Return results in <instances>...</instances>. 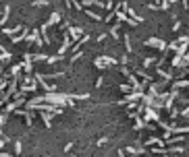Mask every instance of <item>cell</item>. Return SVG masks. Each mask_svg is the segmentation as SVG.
Wrapping results in <instances>:
<instances>
[{
	"label": "cell",
	"instance_id": "cell-1",
	"mask_svg": "<svg viewBox=\"0 0 189 157\" xmlns=\"http://www.w3.org/2000/svg\"><path fill=\"white\" fill-rule=\"evenodd\" d=\"M145 45H147V48H158V50H162V52H164V50L168 48V43H166L164 39H158V37L145 39Z\"/></svg>",
	"mask_w": 189,
	"mask_h": 157
},
{
	"label": "cell",
	"instance_id": "cell-2",
	"mask_svg": "<svg viewBox=\"0 0 189 157\" xmlns=\"http://www.w3.org/2000/svg\"><path fill=\"white\" fill-rule=\"evenodd\" d=\"M27 41H36V45H44L42 31H40V29H33V31H29V35H27Z\"/></svg>",
	"mask_w": 189,
	"mask_h": 157
},
{
	"label": "cell",
	"instance_id": "cell-3",
	"mask_svg": "<svg viewBox=\"0 0 189 157\" xmlns=\"http://www.w3.org/2000/svg\"><path fill=\"white\" fill-rule=\"evenodd\" d=\"M143 120H145V122H158L160 118H158V114L154 112V108H152V106H145V114H143Z\"/></svg>",
	"mask_w": 189,
	"mask_h": 157
},
{
	"label": "cell",
	"instance_id": "cell-4",
	"mask_svg": "<svg viewBox=\"0 0 189 157\" xmlns=\"http://www.w3.org/2000/svg\"><path fill=\"white\" fill-rule=\"evenodd\" d=\"M71 45H73V39H71L69 33H64V35H62V45L58 48V54H62V56H64V52H67Z\"/></svg>",
	"mask_w": 189,
	"mask_h": 157
},
{
	"label": "cell",
	"instance_id": "cell-5",
	"mask_svg": "<svg viewBox=\"0 0 189 157\" xmlns=\"http://www.w3.org/2000/svg\"><path fill=\"white\" fill-rule=\"evenodd\" d=\"M69 35L73 41H79L83 37V27H69Z\"/></svg>",
	"mask_w": 189,
	"mask_h": 157
},
{
	"label": "cell",
	"instance_id": "cell-6",
	"mask_svg": "<svg viewBox=\"0 0 189 157\" xmlns=\"http://www.w3.org/2000/svg\"><path fill=\"white\" fill-rule=\"evenodd\" d=\"M21 31H23V25H17V27H4V29H2V33H6V35H10V37L17 35V33H21Z\"/></svg>",
	"mask_w": 189,
	"mask_h": 157
},
{
	"label": "cell",
	"instance_id": "cell-7",
	"mask_svg": "<svg viewBox=\"0 0 189 157\" xmlns=\"http://www.w3.org/2000/svg\"><path fill=\"white\" fill-rule=\"evenodd\" d=\"M27 35H29V29L27 27H23V31L21 33H17V35H13V43H19V41H23V39H27Z\"/></svg>",
	"mask_w": 189,
	"mask_h": 157
},
{
	"label": "cell",
	"instance_id": "cell-8",
	"mask_svg": "<svg viewBox=\"0 0 189 157\" xmlns=\"http://www.w3.org/2000/svg\"><path fill=\"white\" fill-rule=\"evenodd\" d=\"M56 23H60V12H52V15H50V19L46 21L48 27H52V25H56Z\"/></svg>",
	"mask_w": 189,
	"mask_h": 157
},
{
	"label": "cell",
	"instance_id": "cell-9",
	"mask_svg": "<svg viewBox=\"0 0 189 157\" xmlns=\"http://www.w3.org/2000/svg\"><path fill=\"white\" fill-rule=\"evenodd\" d=\"M183 64H185L183 56H181V54H175V58L170 60V66H175V68H177V66H183Z\"/></svg>",
	"mask_w": 189,
	"mask_h": 157
},
{
	"label": "cell",
	"instance_id": "cell-10",
	"mask_svg": "<svg viewBox=\"0 0 189 157\" xmlns=\"http://www.w3.org/2000/svg\"><path fill=\"white\" fill-rule=\"evenodd\" d=\"M17 108H21L17 99H15V101H6V108H4V112H15Z\"/></svg>",
	"mask_w": 189,
	"mask_h": 157
},
{
	"label": "cell",
	"instance_id": "cell-11",
	"mask_svg": "<svg viewBox=\"0 0 189 157\" xmlns=\"http://www.w3.org/2000/svg\"><path fill=\"white\" fill-rule=\"evenodd\" d=\"M8 15H10V6L6 4V6H4V12H2V17H0V25H4V23L8 21Z\"/></svg>",
	"mask_w": 189,
	"mask_h": 157
},
{
	"label": "cell",
	"instance_id": "cell-12",
	"mask_svg": "<svg viewBox=\"0 0 189 157\" xmlns=\"http://www.w3.org/2000/svg\"><path fill=\"white\" fill-rule=\"evenodd\" d=\"M50 112L46 110H42V120H44V124H46V128H52V122H50V116H48Z\"/></svg>",
	"mask_w": 189,
	"mask_h": 157
},
{
	"label": "cell",
	"instance_id": "cell-13",
	"mask_svg": "<svg viewBox=\"0 0 189 157\" xmlns=\"http://www.w3.org/2000/svg\"><path fill=\"white\" fill-rule=\"evenodd\" d=\"M85 15H87L90 19H94V21H102V17H100L96 10H90V8H87V10H85Z\"/></svg>",
	"mask_w": 189,
	"mask_h": 157
},
{
	"label": "cell",
	"instance_id": "cell-14",
	"mask_svg": "<svg viewBox=\"0 0 189 157\" xmlns=\"http://www.w3.org/2000/svg\"><path fill=\"white\" fill-rule=\"evenodd\" d=\"M100 58L104 60V64H106V66H114V64H116V60H114V58H110V56H100Z\"/></svg>",
	"mask_w": 189,
	"mask_h": 157
},
{
	"label": "cell",
	"instance_id": "cell-15",
	"mask_svg": "<svg viewBox=\"0 0 189 157\" xmlns=\"http://www.w3.org/2000/svg\"><path fill=\"white\" fill-rule=\"evenodd\" d=\"M21 70H23V64H15V66L10 68V75H13V77H19Z\"/></svg>",
	"mask_w": 189,
	"mask_h": 157
},
{
	"label": "cell",
	"instance_id": "cell-16",
	"mask_svg": "<svg viewBox=\"0 0 189 157\" xmlns=\"http://www.w3.org/2000/svg\"><path fill=\"white\" fill-rule=\"evenodd\" d=\"M158 75L164 78V81H168V78H173V75L170 73H166V70H162V66H158Z\"/></svg>",
	"mask_w": 189,
	"mask_h": 157
},
{
	"label": "cell",
	"instance_id": "cell-17",
	"mask_svg": "<svg viewBox=\"0 0 189 157\" xmlns=\"http://www.w3.org/2000/svg\"><path fill=\"white\" fill-rule=\"evenodd\" d=\"M119 89H121L123 93H129V91H133V85H131V83H123Z\"/></svg>",
	"mask_w": 189,
	"mask_h": 157
},
{
	"label": "cell",
	"instance_id": "cell-18",
	"mask_svg": "<svg viewBox=\"0 0 189 157\" xmlns=\"http://www.w3.org/2000/svg\"><path fill=\"white\" fill-rule=\"evenodd\" d=\"M31 56H33V60H36V62H46V60H48L46 54H31Z\"/></svg>",
	"mask_w": 189,
	"mask_h": 157
},
{
	"label": "cell",
	"instance_id": "cell-19",
	"mask_svg": "<svg viewBox=\"0 0 189 157\" xmlns=\"http://www.w3.org/2000/svg\"><path fill=\"white\" fill-rule=\"evenodd\" d=\"M123 41H125V50H127V54H131V52H133V48H131V41H129V35H125V37H123Z\"/></svg>",
	"mask_w": 189,
	"mask_h": 157
},
{
	"label": "cell",
	"instance_id": "cell-20",
	"mask_svg": "<svg viewBox=\"0 0 189 157\" xmlns=\"http://www.w3.org/2000/svg\"><path fill=\"white\" fill-rule=\"evenodd\" d=\"M119 29H121V25H119V23H116V25L110 29V35H112L114 39H119Z\"/></svg>",
	"mask_w": 189,
	"mask_h": 157
},
{
	"label": "cell",
	"instance_id": "cell-21",
	"mask_svg": "<svg viewBox=\"0 0 189 157\" xmlns=\"http://www.w3.org/2000/svg\"><path fill=\"white\" fill-rule=\"evenodd\" d=\"M185 52H187V41H183V43H181V45L177 48V54H181V56H183Z\"/></svg>",
	"mask_w": 189,
	"mask_h": 157
},
{
	"label": "cell",
	"instance_id": "cell-22",
	"mask_svg": "<svg viewBox=\"0 0 189 157\" xmlns=\"http://www.w3.org/2000/svg\"><path fill=\"white\" fill-rule=\"evenodd\" d=\"M94 64H96V68H106V64H104V60H102L100 56H98V58L94 60Z\"/></svg>",
	"mask_w": 189,
	"mask_h": 157
},
{
	"label": "cell",
	"instance_id": "cell-23",
	"mask_svg": "<svg viewBox=\"0 0 189 157\" xmlns=\"http://www.w3.org/2000/svg\"><path fill=\"white\" fill-rule=\"evenodd\" d=\"M154 62H156V58H152V56H147V58H145V60H143V66H145V68H147V66H152V64H154Z\"/></svg>",
	"mask_w": 189,
	"mask_h": 157
},
{
	"label": "cell",
	"instance_id": "cell-24",
	"mask_svg": "<svg viewBox=\"0 0 189 157\" xmlns=\"http://www.w3.org/2000/svg\"><path fill=\"white\" fill-rule=\"evenodd\" d=\"M69 97H73V99H87L90 95H87V93H81V95H79V93H73V95H69Z\"/></svg>",
	"mask_w": 189,
	"mask_h": 157
},
{
	"label": "cell",
	"instance_id": "cell-25",
	"mask_svg": "<svg viewBox=\"0 0 189 157\" xmlns=\"http://www.w3.org/2000/svg\"><path fill=\"white\" fill-rule=\"evenodd\" d=\"M31 6H48V0H33Z\"/></svg>",
	"mask_w": 189,
	"mask_h": 157
},
{
	"label": "cell",
	"instance_id": "cell-26",
	"mask_svg": "<svg viewBox=\"0 0 189 157\" xmlns=\"http://www.w3.org/2000/svg\"><path fill=\"white\" fill-rule=\"evenodd\" d=\"M168 6H170V0H160V8L162 10H168Z\"/></svg>",
	"mask_w": 189,
	"mask_h": 157
},
{
	"label": "cell",
	"instance_id": "cell-27",
	"mask_svg": "<svg viewBox=\"0 0 189 157\" xmlns=\"http://www.w3.org/2000/svg\"><path fill=\"white\" fill-rule=\"evenodd\" d=\"M25 124H27V126H31V124H33V118H31V112H27V114H25Z\"/></svg>",
	"mask_w": 189,
	"mask_h": 157
},
{
	"label": "cell",
	"instance_id": "cell-28",
	"mask_svg": "<svg viewBox=\"0 0 189 157\" xmlns=\"http://www.w3.org/2000/svg\"><path fill=\"white\" fill-rule=\"evenodd\" d=\"M21 151H23V147H21V141H17V143H15V153H17V155H21Z\"/></svg>",
	"mask_w": 189,
	"mask_h": 157
},
{
	"label": "cell",
	"instance_id": "cell-29",
	"mask_svg": "<svg viewBox=\"0 0 189 157\" xmlns=\"http://www.w3.org/2000/svg\"><path fill=\"white\" fill-rule=\"evenodd\" d=\"M181 27H183V25H181V21H179V19H177V21H175V25H173V31H179V29H181Z\"/></svg>",
	"mask_w": 189,
	"mask_h": 157
},
{
	"label": "cell",
	"instance_id": "cell-30",
	"mask_svg": "<svg viewBox=\"0 0 189 157\" xmlns=\"http://www.w3.org/2000/svg\"><path fill=\"white\" fill-rule=\"evenodd\" d=\"M81 56H83V54H81V52H75V54H73V58H71V62H77V60H79V58H81Z\"/></svg>",
	"mask_w": 189,
	"mask_h": 157
},
{
	"label": "cell",
	"instance_id": "cell-31",
	"mask_svg": "<svg viewBox=\"0 0 189 157\" xmlns=\"http://www.w3.org/2000/svg\"><path fill=\"white\" fill-rule=\"evenodd\" d=\"M6 143H8V136H4V134H2V136H0V149H2Z\"/></svg>",
	"mask_w": 189,
	"mask_h": 157
},
{
	"label": "cell",
	"instance_id": "cell-32",
	"mask_svg": "<svg viewBox=\"0 0 189 157\" xmlns=\"http://www.w3.org/2000/svg\"><path fill=\"white\" fill-rule=\"evenodd\" d=\"M6 118H8V112H4V114H0V126L6 122Z\"/></svg>",
	"mask_w": 189,
	"mask_h": 157
},
{
	"label": "cell",
	"instance_id": "cell-33",
	"mask_svg": "<svg viewBox=\"0 0 189 157\" xmlns=\"http://www.w3.org/2000/svg\"><path fill=\"white\" fill-rule=\"evenodd\" d=\"M106 141H108V139H106V136H102V139H98V143H96V145H98V147H102Z\"/></svg>",
	"mask_w": 189,
	"mask_h": 157
},
{
	"label": "cell",
	"instance_id": "cell-34",
	"mask_svg": "<svg viewBox=\"0 0 189 157\" xmlns=\"http://www.w3.org/2000/svg\"><path fill=\"white\" fill-rule=\"evenodd\" d=\"M73 145H75V143H69V145H64V153H69V151L73 149Z\"/></svg>",
	"mask_w": 189,
	"mask_h": 157
},
{
	"label": "cell",
	"instance_id": "cell-35",
	"mask_svg": "<svg viewBox=\"0 0 189 157\" xmlns=\"http://www.w3.org/2000/svg\"><path fill=\"white\" fill-rule=\"evenodd\" d=\"M170 153H183V147H175V149H170Z\"/></svg>",
	"mask_w": 189,
	"mask_h": 157
},
{
	"label": "cell",
	"instance_id": "cell-36",
	"mask_svg": "<svg viewBox=\"0 0 189 157\" xmlns=\"http://www.w3.org/2000/svg\"><path fill=\"white\" fill-rule=\"evenodd\" d=\"M112 4H114V0H108L106 2V10H112Z\"/></svg>",
	"mask_w": 189,
	"mask_h": 157
},
{
	"label": "cell",
	"instance_id": "cell-37",
	"mask_svg": "<svg viewBox=\"0 0 189 157\" xmlns=\"http://www.w3.org/2000/svg\"><path fill=\"white\" fill-rule=\"evenodd\" d=\"M181 116H183V118H189V108H185V110H181Z\"/></svg>",
	"mask_w": 189,
	"mask_h": 157
},
{
	"label": "cell",
	"instance_id": "cell-38",
	"mask_svg": "<svg viewBox=\"0 0 189 157\" xmlns=\"http://www.w3.org/2000/svg\"><path fill=\"white\" fill-rule=\"evenodd\" d=\"M2 60H4V56H2V52H0V62H2Z\"/></svg>",
	"mask_w": 189,
	"mask_h": 157
},
{
	"label": "cell",
	"instance_id": "cell-39",
	"mask_svg": "<svg viewBox=\"0 0 189 157\" xmlns=\"http://www.w3.org/2000/svg\"><path fill=\"white\" fill-rule=\"evenodd\" d=\"M173 2H177V0H170V4H173Z\"/></svg>",
	"mask_w": 189,
	"mask_h": 157
},
{
	"label": "cell",
	"instance_id": "cell-40",
	"mask_svg": "<svg viewBox=\"0 0 189 157\" xmlns=\"http://www.w3.org/2000/svg\"><path fill=\"white\" fill-rule=\"evenodd\" d=\"M2 81H4V78H2V77H0V83H2Z\"/></svg>",
	"mask_w": 189,
	"mask_h": 157
}]
</instances>
